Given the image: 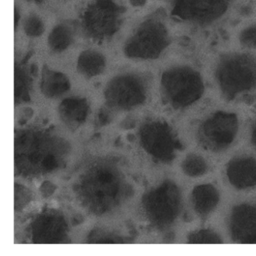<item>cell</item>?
I'll use <instances>...</instances> for the list:
<instances>
[{
    "mask_svg": "<svg viewBox=\"0 0 256 256\" xmlns=\"http://www.w3.org/2000/svg\"><path fill=\"white\" fill-rule=\"evenodd\" d=\"M216 76L223 94L232 100L256 86V59L244 54L226 56L220 62Z\"/></svg>",
    "mask_w": 256,
    "mask_h": 256,
    "instance_id": "1",
    "label": "cell"
},
{
    "mask_svg": "<svg viewBox=\"0 0 256 256\" xmlns=\"http://www.w3.org/2000/svg\"><path fill=\"white\" fill-rule=\"evenodd\" d=\"M238 130L236 115L217 112L206 120L199 130V139L204 148L222 151L230 146Z\"/></svg>",
    "mask_w": 256,
    "mask_h": 256,
    "instance_id": "2",
    "label": "cell"
},
{
    "mask_svg": "<svg viewBox=\"0 0 256 256\" xmlns=\"http://www.w3.org/2000/svg\"><path fill=\"white\" fill-rule=\"evenodd\" d=\"M169 95L176 107H186L200 98L204 92L202 77L190 68L174 70L167 78Z\"/></svg>",
    "mask_w": 256,
    "mask_h": 256,
    "instance_id": "3",
    "label": "cell"
},
{
    "mask_svg": "<svg viewBox=\"0 0 256 256\" xmlns=\"http://www.w3.org/2000/svg\"><path fill=\"white\" fill-rule=\"evenodd\" d=\"M227 0H176V14L186 20L208 23L226 11Z\"/></svg>",
    "mask_w": 256,
    "mask_h": 256,
    "instance_id": "4",
    "label": "cell"
},
{
    "mask_svg": "<svg viewBox=\"0 0 256 256\" xmlns=\"http://www.w3.org/2000/svg\"><path fill=\"white\" fill-rule=\"evenodd\" d=\"M229 229L235 242L256 244V204H242L234 208L229 220Z\"/></svg>",
    "mask_w": 256,
    "mask_h": 256,
    "instance_id": "5",
    "label": "cell"
},
{
    "mask_svg": "<svg viewBox=\"0 0 256 256\" xmlns=\"http://www.w3.org/2000/svg\"><path fill=\"white\" fill-rule=\"evenodd\" d=\"M227 176L230 184L239 190L256 185V160L250 156L233 158L227 168Z\"/></svg>",
    "mask_w": 256,
    "mask_h": 256,
    "instance_id": "6",
    "label": "cell"
},
{
    "mask_svg": "<svg viewBox=\"0 0 256 256\" xmlns=\"http://www.w3.org/2000/svg\"><path fill=\"white\" fill-rule=\"evenodd\" d=\"M220 200L218 192L211 185H200L193 190L192 202L194 210L200 216L209 215Z\"/></svg>",
    "mask_w": 256,
    "mask_h": 256,
    "instance_id": "7",
    "label": "cell"
},
{
    "mask_svg": "<svg viewBox=\"0 0 256 256\" xmlns=\"http://www.w3.org/2000/svg\"><path fill=\"white\" fill-rule=\"evenodd\" d=\"M182 170L188 176H200L206 172V164L202 157L192 154L188 155L182 162Z\"/></svg>",
    "mask_w": 256,
    "mask_h": 256,
    "instance_id": "8",
    "label": "cell"
},
{
    "mask_svg": "<svg viewBox=\"0 0 256 256\" xmlns=\"http://www.w3.org/2000/svg\"><path fill=\"white\" fill-rule=\"evenodd\" d=\"M188 242L192 244H221L220 236L210 230H200L190 234Z\"/></svg>",
    "mask_w": 256,
    "mask_h": 256,
    "instance_id": "9",
    "label": "cell"
},
{
    "mask_svg": "<svg viewBox=\"0 0 256 256\" xmlns=\"http://www.w3.org/2000/svg\"><path fill=\"white\" fill-rule=\"evenodd\" d=\"M240 41L246 47L256 48V26L245 30L241 34Z\"/></svg>",
    "mask_w": 256,
    "mask_h": 256,
    "instance_id": "10",
    "label": "cell"
},
{
    "mask_svg": "<svg viewBox=\"0 0 256 256\" xmlns=\"http://www.w3.org/2000/svg\"><path fill=\"white\" fill-rule=\"evenodd\" d=\"M252 142L253 144L256 146V122L253 126L252 132Z\"/></svg>",
    "mask_w": 256,
    "mask_h": 256,
    "instance_id": "11",
    "label": "cell"
}]
</instances>
